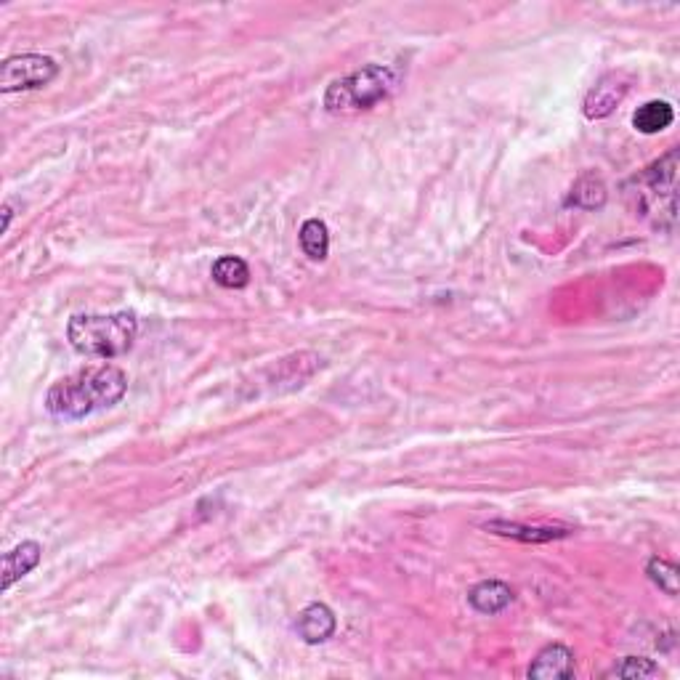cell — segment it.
Listing matches in <instances>:
<instances>
[{
    "mask_svg": "<svg viewBox=\"0 0 680 680\" xmlns=\"http://www.w3.org/2000/svg\"><path fill=\"white\" fill-rule=\"evenodd\" d=\"M484 529L518 542H553L564 540V537L572 534V529H558V526H524L516 524V521H489Z\"/></svg>",
    "mask_w": 680,
    "mask_h": 680,
    "instance_id": "cell-10",
    "label": "cell"
},
{
    "mask_svg": "<svg viewBox=\"0 0 680 680\" xmlns=\"http://www.w3.org/2000/svg\"><path fill=\"white\" fill-rule=\"evenodd\" d=\"M128 391V378L120 367L101 364L72 372L51 386L46 396V410L54 418L83 420L99 410L115 407Z\"/></svg>",
    "mask_w": 680,
    "mask_h": 680,
    "instance_id": "cell-1",
    "label": "cell"
},
{
    "mask_svg": "<svg viewBox=\"0 0 680 680\" xmlns=\"http://www.w3.org/2000/svg\"><path fill=\"white\" fill-rule=\"evenodd\" d=\"M139 322L131 311L117 314H78L67 325L70 346L91 359H115L131 351Z\"/></svg>",
    "mask_w": 680,
    "mask_h": 680,
    "instance_id": "cell-2",
    "label": "cell"
},
{
    "mask_svg": "<svg viewBox=\"0 0 680 680\" xmlns=\"http://www.w3.org/2000/svg\"><path fill=\"white\" fill-rule=\"evenodd\" d=\"M627 88H630V80H625L622 75H617V72H614V75H606V78L588 93V99H585V115H588L590 120H601V117L611 115L619 101L625 99Z\"/></svg>",
    "mask_w": 680,
    "mask_h": 680,
    "instance_id": "cell-7",
    "label": "cell"
},
{
    "mask_svg": "<svg viewBox=\"0 0 680 680\" xmlns=\"http://www.w3.org/2000/svg\"><path fill=\"white\" fill-rule=\"evenodd\" d=\"M40 556H43V548L35 540H24L14 550H8L3 556V590H11L14 582L27 577L40 564Z\"/></svg>",
    "mask_w": 680,
    "mask_h": 680,
    "instance_id": "cell-8",
    "label": "cell"
},
{
    "mask_svg": "<svg viewBox=\"0 0 680 680\" xmlns=\"http://www.w3.org/2000/svg\"><path fill=\"white\" fill-rule=\"evenodd\" d=\"M298 237H301L303 253L309 255L311 261H325L327 253H330V229H327L325 221H319V218L303 221Z\"/></svg>",
    "mask_w": 680,
    "mask_h": 680,
    "instance_id": "cell-13",
    "label": "cell"
},
{
    "mask_svg": "<svg viewBox=\"0 0 680 680\" xmlns=\"http://www.w3.org/2000/svg\"><path fill=\"white\" fill-rule=\"evenodd\" d=\"M593 192H595V194H606V186H603L601 178H595V176H582L580 181H577V186H574L572 200L577 202V205H582V202H585V197H590V200H588V208H598V205H603V202H601V200H595Z\"/></svg>",
    "mask_w": 680,
    "mask_h": 680,
    "instance_id": "cell-16",
    "label": "cell"
},
{
    "mask_svg": "<svg viewBox=\"0 0 680 680\" xmlns=\"http://www.w3.org/2000/svg\"><path fill=\"white\" fill-rule=\"evenodd\" d=\"M468 603L479 614H500L513 603V590L503 580H481L468 590Z\"/></svg>",
    "mask_w": 680,
    "mask_h": 680,
    "instance_id": "cell-9",
    "label": "cell"
},
{
    "mask_svg": "<svg viewBox=\"0 0 680 680\" xmlns=\"http://www.w3.org/2000/svg\"><path fill=\"white\" fill-rule=\"evenodd\" d=\"M574 670H577L574 667V651L564 643H550L534 657L526 675L534 680H561L574 678Z\"/></svg>",
    "mask_w": 680,
    "mask_h": 680,
    "instance_id": "cell-5",
    "label": "cell"
},
{
    "mask_svg": "<svg viewBox=\"0 0 680 680\" xmlns=\"http://www.w3.org/2000/svg\"><path fill=\"white\" fill-rule=\"evenodd\" d=\"M675 120L673 104L667 101H646L643 107L635 109L633 115V128L638 133H646V136H654V133L667 131Z\"/></svg>",
    "mask_w": 680,
    "mask_h": 680,
    "instance_id": "cell-11",
    "label": "cell"
},
{
    "mask_svg": "<svg viewBox=\"0 0 680 680\" xmlns=\"http://www.w3.org/2000/svg\"><path fill=\"white\" fill-rule=\"evenodd\" d=\"M646 574L659 590H665L667 595H678V566H673L665 558H651Z\"/></svg>",
    "mask_w": 680,
    "mask_h": 680,
    "instance_id": "cell-15",
    "label": "cell"
},
{
    "mask_svg": "<svg viewBox=\"0 0 680 680\" xmlns=\"http://www.w3.org/2000/svg\"><path fill=\"white\" fill-rule=\"evenodd\" d=\"M8 224H11V205L3 208V232H8Z\"/></svg>",
    "mask_w": 680,
    "mask_h": 680,
    "instance_id": "cell-17",
    "label": "cell"
},
{
    "mask_svg": "<svg viewBox=\"0 0 680 680\" xmlns=\"http://www.w3.org/2000/svg\"><path fill=\"white\" fill-rule=\"evenodd\" d=\"M399 70L391 64H367L362 70L351 72L346 78L335 80L325 93V109L333 115L343 112H359L372 109L380 101H386L399 85Z\"/></svg>",
    "mask_w": 680,
    "mask_h": 680,
    "instance_id": "cell-3",
    "label": "cell"
},
{
    "mask_svg": "<svg viewBox=\"0 0 680 680\" xmlns=\"http://www.w3.org/2000/svg\"><path fill=\"white\" fill-rule=\"evenodd\" d=\"M335 627H338V619H335L333 609L325 606V603H311L295 619V633L301 635L306 643H311V646L330 641L335 635Z\"/></svg>",
    "mask_w": 680,
    "mask_h": 680,
    "instance_id": "cell-6",
    "label": "cell"
},
{
    "mask_svg": "<svg viewBox=\"0 0 680 680\" xmlns=\"http://www.w3.org/2000/svg\"><path fill=\"white\" fill-rule=\"evenodd\" d=\"M59 75V64L51 56L43 54H19L11 56L0 67V91H35L43 88Z\"/></svg>",
    "mask_w": 680,
    "mask_h": 680,
    "instance_id": "cell-4",
    "label": "cell"
},
{
    "mask_svg": "<svg viewBox=\"0 0 680 680\" xmlns=\"http://www.w3.org/2000/svg\"><path fill=\"white\" fill-rule=\"evenodd\" d=\"M213 282L226 290H242V287L250 285V266L237 255H221L216 263H213Z\"/></svg>",
    "mask_w": 680,
    "mask_h": 680,
    "instance_id": "cell-12",
    "label": "cell"
},
{
    "mask_svg": "<svg viewBox=\"0 0 680 680\" xmlns=\"http://www.w3.org/2000/svg\"><path fill=\"white\" fill-rule=\"evenodd\" d=\"M657 675H662V670H659V665H654L651 659L625 657L611 667L609 673H606V678H657Z\"/></svg>",
    "mask_w": 680,
    "mask_h": 680,
    "instance_id": "cell-14",
    "label": "cell"
}]
</instances>
